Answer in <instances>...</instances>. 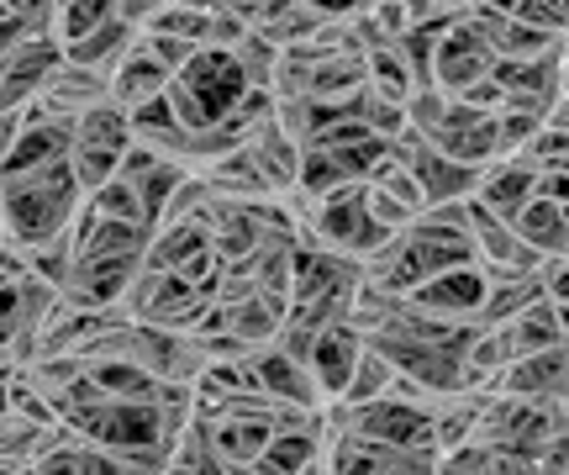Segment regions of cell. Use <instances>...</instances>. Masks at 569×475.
Returning a JSON list of instances; mask_svg holds the SVG:
<instances>
[{"mask_svg":"<svg viewBox=\"0 0 569 475\" xmlns=\"http://www.w3.org/2000/svg\"><path fill=\"white\" fill-rule=\"evenodd\" d=\"M0 201H6V244H17L21 254L74 232V222L84 217V186L69 159L0 175Z\"/></svg>","mask_w":569,"mask_h":475,"instance_id":"obj_1","label":"cell"},{"mask_svg":"<svg viewBox=\"0 0 569 475\" xmlns=\"http://www.w3.org/2000/svg\"><path fill=\"white\" fill-rule=\"evenodd\" d=\"M253 90L243 75V63L232 59L227 48H201L190 69H184L180 80L169 85V106H174V117H180L184 132H206V127L227 122L243 96Z\"/></svg>","mask_w":569,"mask_h":475,"instance_id":"obj_2","label":"cell"},{"mask_svg":"<svg viewBox=\"0 0 569 475\" xmlns=\"http://www.w3.org/2000/svg\"><path fill=\"white\" fill-rule=\"evenodd\" d=\"M132 144H138V132H132V111L127 106L101 101L96 111H84L80 132H74V154H69L84 196H96L106 180H117V169H122Z\"/></svg>","mask_w":569,"mask_h":475,"instance_id":"obj_3","label":"cell"},{"mask_svg":"<svg viewBox=\"0 0 569 475\" xmlns=\"http://www.w3.org/2000/svg\"><path fill=\"white\" fill-rule=\"evenodd\" d=\"M390 238H396V232L380 228V222L369 217V190L365 186L338 190L332 201H322V207L311 211V244L332 248V254H343V259H359V265L375 259Z\"/></svg>","mask_w":569,"mask_h":475,"instance_id":"obj_4","label":"cell"},{"mask_svg":"<svg viewBox=\"0 0 569 475\" xmlns=\"http://www.w3.org/2000/svg\"><path fill=\"white\" fill-rule=\"evenodd\" d=\"M496 75V48H490L469 21H448L438 53H432V85L448 96H465L469 85H480Z\"/></svg>","mask_w":569,"mask_h":475,"instance_id":"obj_5","label":"cell"},{"mask_svg":"<svg viewBox=\"0 0 569 475\" xmlns=\"http://www.w3.org/2000/svg\"><path fill=\"white\" fill-rule=\"evenodd\" d=\"M490 296V275L480 265H465V269H448L438 280H427L422 290H411L407 301L422 317H438V323H459V328H475V317L486 307Z\"/></svg>","mask_w":569,"mask_h":475,"instance_id":"obj_6","label":"cell"},{"mask_svg":"<svg viewBox=\"0 0 569 475\" xmlns=\"http://www.w3.org/2000/svg\"><path fill=\"white\" fill-rule=\"evenodd\" d=\"M427 144L438 148V154H448V159H459V165H475V169H490L496 159H507L496 111H469L465 101H453L448 122L438 127Z\"/></svg>","mask_w":569,"mask_h":475,"instance_id":"obj_7","label":"cell"},{"mask_svg":"<svg viewBox=\"0 0 569 475\" xmlns=\"http://www.w3.org/2000/svg\"><path fill=\"white\" fill-rule=\"evenodd\" d=\"M248 370H253V386L264 396H274V402H284V407H301V413H322L327 407V392H322V380L311 375V365L290 359L274 344L248 354Z\"/></svg>","mask_w":569,"mask_h":475,"instance_id":"obj_8","label":"cell"},{"mask_svg":"<svg viewBox=\"0 0 569 475\" xmlns=\"http://www.w3.org/2000/svg\"><path fill=\"white\" fill-rule=\"evenodd\" d=\"M59 63H63L59 38H27L21 42L17 53L0 63V111H21V106L38 101L48 75H53Z\"/></svg>","mask_w":569,"mask_h":475,"instance_id":"obj_9","label":"cell"},{"mask_svg":"<svg viewBox=\"0 0 569 475\" xmlns=\"http://www.w3.org/2000/svg\"><path fill=\"white\" fill-rule=\"evenodd\" d=\"M543 196V169L532 165L528 154H507V159H496L490 169H480V190H475V201L490 207L496 217H517V211L538 201Z\"/></svg>","mask_w":569,"mask_h":475,"instance_id":"obj_10","label":"cell"},{"mask_svg":"<svg viewBox=\"0 0 569 475\" xmlns=\"http://www.w3.org/2000/svg\"><path fill=\"white\" fill-rule=\"evenodd\" d=\"M369 338L359 328H353V317H338V323H327V333L317 338V349H311V375L322 380L327 402H338L348 386V375H353V365L365 359Z\"/></svg>","mask_w":569,"mask_h":475,"instance_id":"obj_11","label":"cell"},{"mask_svg":"<svg viewBox=\"0 0 569 475\" xmlns=\"http://www.w3.org/2000/svg\"><path fill=\"white\" fill-rule=\"evenodd\" d=\"M148 238H153V228L111 222V217H96L90 207L74 222V254L80 259H148Z\"/></svg>","mask_w":569,"mask_h":475,"instance_id":"obj_12","label":"cell"},{"mask_svg":"<svg viewBox=\"0 0 569 475\" xmlns=\"http://www.w3.org/2000/svg\"><path fill=\"white\" fill-rule=\"evenodd\" d=\"M411 175H417V186H422L427 207H459V201H475V190H480V169L448 159V154H438L432 144L411 159Z\"/></svg>","mask_w":569,"mask_h":475,"instance_id":"obj_13","label":"cell"},{"mask_svg":"<svg viewBox=\"0 0 569 475\" xmlns=\"http://www.w3.org/2000/svg\"><path fill=\"white\" fill-rule=\"evenodd\" d=\"M53 117H84V111H96L101 101H111V75H96V69H84V63H69L63 59L48 85H42L38 96Z\"/></svg>","mask_w":569,"mask_h":475,"instance_id":"obj_14","label":"cell"},{"mask_svg":"<svg viewBox=\"0 0 569 475\" xmlns=\"http://www.w3.org/2000/svg\"><path fill=\"white\" fill-rule=\"evenodd\" d=\"M206 186L217 190L222 201H232V207H259V201H274V186L264 180V169H259V159L248 154V144L238 148V154H227V159H217L211 169H201Z\"/></svg>","mask_w":569,"mask_h":475,"instance_id":"obj_15","label":"cell"},{"mask_svg":"<svg viewBox=\"0 0 569 475\" xmlns=\"http://www.w3.org/2000/svg\"><path fill=\"white\" fill-rule=\"evenodd\" d=\"M248 154L259 159V169H264V180L274 186V196H284V190H296V180H301V159H306V148L296 144V138H284L274 117H269V122H259L253 132H248Z\"/></svg>","mask_w":569,"mask_h":475,"instance_id":"obj_16","label":"cell"},{"mask_svg":"<svg viewBox=\"0 0 569 475\" xmlns=\"http://www.w3.org/2000/svg\"><path fill=\"white\" fill-rule=\"evenodd\" d=\"M169 85H174V75L153 53H142V38H138V53H127L117 63V75H111V101L127 106V111H142L148 101L169 96Z\"/></svg>","mask_w":569,"mask_h":475,"instance_id":"obj_17","label":"cell"},{"mask_svg":"<svg viewBox=\"0 0 569 475\" xmlns=\"http://www.w3.org/2000/svg\"><path fill=\"white\" fill-rule=\"evenodd\" d=\"M138 38H142V32L132 27V21L111 17L106 27H96L90 38L69 42V48H63V59L84 63V69H96V75H117V63H122L127 53H138Z\"/></svg>","mask_w":569,"mask_h":475,"instance_id":"obj_18","label":"cell"},{"mask_svg":"<svg viewBox=\"0 0 569 475\" xmlns=\"http://www.w3.org/2000/svg\"><path fill=\"white\" fill-rule=\"evenodd\" d=\"M390 386H396V365L380 349H365V359L353 365L343 396H338V407H369V402L390 396Z\"/></svg>","mask_w":569,"mask_h":475,"instance_id":"obj_19","label":"cell"},{"mask_svg":"<svg viewBox=\"0 0 569 475\" xmlns=\"http://www.w3.org/2000/svg\"><path fill=\"white\" fill-rule=\"evenodd\" d=\"M84 207L96 211V217H111V222H138V228H153V217H148V207H142V190L132 186V180H106L96 196H84Z\"/></svg>","mask_w":569,"mask_h":475,"instance_id":"obj_20","label":"cell"},{"mask_svg":"<svg viewBox=\"0 0 569 475\" xmlns=\"http://www.w3.org/2000/svg\"><path fill=\"white\" fill-rule=\"evenodd\" d=\"M117 17V0H59V11H53V38L69 48V42L90 38L96 27Z\"/></svg>","mask_w":569,"mask_h":475,"instance_id":"obj_21","label":"cell"},{"mask_svg":"<svg viewBox=\"0 0 569 475\" xmlns=\"http://www.w3.org/2000/svg\"><path fill=\"white\" fill-rule=\"evenodd\" d=\"M365 186H369V190H380V196H390L396 207L417 211V217H422V211H427V196H422V186H417V175H411V165H401L396 154L375 165V175H369Z\"/></svg>","mask_w":569,"mask_h":475,"instance_id":"obj_22","label":"cell"},{"mask_svg":"<svg viewBox=\"0 0 569 475\" xmlns=\"http://www.w3.org/2000/svg\"><path fill=\"white\" fill-rule=\"evenodd\" d=\"M74 232H63V238H53V244H38L27 248V275H38V280H48V286H59L74 275Z\"/></svg>","mask_w":569,"mask_h":475,"instance_id":"obj_23","label":"cell"},{"mask_svg":"<svg viewBox=\"0 0 569 475\" xmlns=\"http://www.w3.org/2000/svg\"><path fill=\"white\" fill-rule=\"evenodd\" d=\"M142 53H153V59H159L163 69L180 80L184 69H190V59H196L201 48H196V42H184V38H169V32H142Z\"/></svg>","mask_w":569,"mask_h":475,"instance_id":"obj_24","label":"cell"},{"mask_svg":"<svg viewBox=\"0 0 569 475\" xmlns=\"http://www.w3.org/2000/svg\"><path fill=\"white\" fill-rule=\"evenodd\" d=\"M438 475H496V449L486 438H475L453 455H438Z\"/></svg>","mask_w":569,"mask_h":475,"instance_id":"obj_25","label":"cell"},{"mask_svg":"<svg viewBox=\"0 0 569 475\" xmlns=\"http://www.w3.org/2000/svg\"><path fill=\"white\" fill-rule=\"evenodd\" d=\"M27 38H53V32H38V27H32L27 17H11V11H0V63L11 59V53H17Z\"/></svg>","mask_w":569,"mask_h":475,"instance_id":"obj_26","label":"cell"},{"mask_svg":"<svg viewBox=\"0 0 569 475\" xmlns=\"http://www.w3.org/2000/svg\"><path fill=\"white\" fill-rule=\"evenodd\" d=\"M17 138H21V111H0V169H6V159H11Z\"/></svg>","mask_w":569,"mask_h":475,"instance_id":"obj_27","label":"cell"},{"mask_svg":"<svg viewBox=\"0 0 569 475\" xmlns=\"http://www.w3.org/2000/svg\"><path fill=\"white\" fill-rule=\"evenodd\" d=\"M6 380H11V375H6ZM6 380H0V417L11 413V392H6Z\"/></svg>","mask_w":569,"mask_h":475,"instance_id":"obj_28","label":"cell"},{"mask_svg":"<svg viewBox=\"0 0 569 475\" xmlns=\"http://www.w3.org/2000/svg\"><path fill=\"white\" fill-rule=\"evenodd\" d=\"M0 286H6V269H0Z\"/></svg>","mask_w":569,"mask_h":475,"instance_id":"obj_29","label":"cell"}]
</instances>
